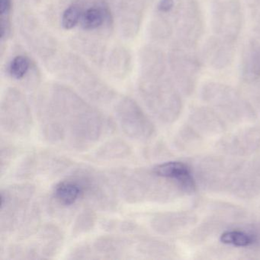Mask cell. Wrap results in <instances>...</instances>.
I'll return each instance as SVG.
<instances>
[{
  "label": "cell",
  "instance_id": "cell-1",
  "mask_svg": "<svg viewBox=\"0 0 260 260\" xmlns=\"http://www.w3.org/2000/svg\"><path fill=\"white\" fill-rule=\"evenodd\" d=\"M50 67L92 100L105 101L113 96V90L80 55L60 54Z\"/></svg>",
  "mask_w": 260,
  "mask_h": 260
},
{
  "label": "cell",
  "instance_id": "cell-2",
  "mask_svg": "<svg viewBox=\"0 0 260 260\" xmlns=\"http://www.w3.org/2000/svg\"><path fill=\"white\" fill-rule=\"evenodd\" d=\"M83 4L78 36L105 42L111 36L115 20L107 0H81Z\"/></svg>",
  "mask_w": 260,
  "mask_h": 260
},
{
  "label": "cell",
  "instance_id": "cell-3",
  "mask_svg": "<svg viewBox=\"0 0 260 260\" xmlns=\"http://www.w3.org/2000/svg\"><path fill=\"white\" fill-rule=\"evenodd\" d=\"M19 29L30 49L48 64H51L60 54L55 38L32 15L28 13L21 15Z\"/></svg>",
  "mask_w": 260,
  "mask_h": 260
},
{
  "label": "cell",
  "instance_id": "cell-4",
  "mask_svg": "<svg viewBox=\"0 0 260 260\" xmlns=\"http://www.w3.org/2000/svg\"><path fill=\"white\" fill-rule=\"evenodd\" d=\"M154 0H118L117 21L121 36L127 40L139 33L146 12Z\"/></svg>",
  "mask_w": 260,
  "mask_h": 260
},
{
  "label": "cell",
  "instance_id": "cell-5",
  "mask_svg": "<svg viewBox=\"0 0 260 260\" xmlns=\"http://www.w3.org/2000/svg\"><path fill=\"white\" fill-rule=\"evenodd\" d=\"M117 115L124 132L135 139L150 135L151 124L139 105L129 97H124L117 106Z\"/></svg>",
  "mask_w": 260,
  "mask_h": 260
},
{
  "label": "cell",
  "instance_id": "cell-6",
  "mask_svg": "<svg viewBox=\"0 0 260 260\" xmlns=\"http://www.w3.org/2000/svg\"><path fill=\"white\" fill-rule=\"evenodd\" d=\"M214 21L216 32L226 42L237 37L240 30V12L237 0H215Z\"/></svg>",
  "mask_w": 260,
  "mask_h": 260
},
{
  "label": "cell",
  "instance_id": "cell-7",
  "mask_svg": "<svg viewBox=\"0 0 260 260\" xmlns=\"http://www.w3.org/2000/svg\"><path fill=\"white\" fill-rule=\"evenodd\" d=\"M104 66L109 75L114 78H126L133 66V57L130 49L124 45H115L106 55Z\"/></svg>",
  "mask_w": 260,
  "mask_h": 260
},
{
  "label": "cell",
  "instance_id": "cell-8",
  "mask_svg": "<svg viewBox=\"0 0 260 260\" xmlns=\"http://www.w3.org/2000/svg\"><path fill=\"white\" fill-rule=\"evenodd\" d=\"M7 74L16 81H25L33 77H37L38 69L29 56L25 54L13 56L7 65Z\"/></svg>",
  "mask_w": 260,
  "mask_h": 260
},
{
  "label": "cell",
  "instance_id": "cell-9",
  "mask_svg": "<svg viewBox=\"0 0 260 260\" xmlns=\"http://www.w3.org/2000/svg\"><path fill=\"white\" fill-rule=\"evenodd\" d=\"M86 192V188L84 182L71 179L59 182L54 188V196L59 203L65 206H71L75 204Z\"/></svg>",
  "mask_w": 260,
  "mask_h": 260
},
{
  "label": "cell",
  "instance_id": "cell-10",
  "mask_svg": "<svg viewBox=\"0 0 260 260\" xmlns=\"http://www.w3.org/2000/svg\"><path fill=\"white\" fill-rule=\"evenodd\" d=\"M228 45V42L224 44L219 40L212 41L208 43L207 57L213 66L216 68H223L228 64L231 57H232L231 48Z\"/></svg>",
  "mask_w": 260,
  "mask_h": 260
},
{
  "label": "cell",
  "instance_id": "cell-11",
  "mask_svg": "<svg viewBox=\"0 0 260 260\" xmlns=\"http://www.w3.org/2000/svg\"><path fill=\"white\" fill-rule=\"evenodd\" d=\"M83 11L81 0H73L60 15V26L65 31H71L79 26Z\"/></svg>",
  "mask_w": 260,
  "mask_h": 260
},
{
  "label": "cell",
  "instance_id": "cell-12",
  "mask_svg": "<svg viewBox=\"0 0 260 260\" xmlns=\"http://www.w3.org/2000/svg\"><path fill=\"white\" fill-rule=\"evenodd\" d=\"M13 10V0H0V39L2 46L12 35Z\"/></svg>",
  "mask_w": 260,
  "mask_h": 260
},
{
  "label": "cell",
  "instance_id": "cell-13",
  "mask_svg": "<svg viewBox=\"0 0 260 260\" xmlns=\"http://www.w3.org/2000/svg\"><path fill=\"white\" fill-rule=\"evenodd\" d=\"M153 173L159 177L178 179L189 173L188 167L181 162H167L159 164L153 169Z\"/></svg>",
  "mask_w": 260,
  "mask_h": 260
},
{
  "label": "cell",
  "instance_id": "cell-14",
  "mask_svg": "<svg viewBox=\"0 0 260 260\" xmlns=\"http://www.w3.org/2000/svg\"><path fill=\"white\" fill-rule=\"evenodd\" d=\"M220 241L225 244L246 246L252 242L250 236L240 231H226L220 236Z\"/></svg>",
  "mask_w": 260,
  "mask_h": 260
},
{
  "label": "cell",
  "instance_id": "cell-15",
  "mask_svg": "<svg viewBox=\"0 0 260 260\" xmlns=\"http://www.w3.org/2000/svg\"><path fill=\"white\" fill-rule=\"evenodd\" d=\"M246 63L247 74H250L254 77H260V46L252 48Z\"/></svg>",
  "mask_w": 260,
  "mask_h": 260
},
{
  "label": "cell",
  "instance_id": "cell-16",
  "mask_svg": "<svg viewBox=\"0 0 260 260\" xmlns=\"http://www.w3.org/2000/svg\"><path fill=\"white\" fill-rule=\"evenodd\" d=\"M35 2H39V1H42V0H34Z\"/></svg>",
  "mask_w": 260,
  "mask_h": 260
}]
</instances>
